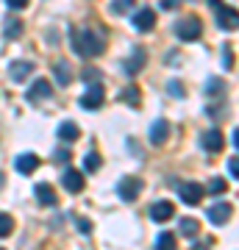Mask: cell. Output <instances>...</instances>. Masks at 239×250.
<instances>
[{"label": "cell", "instance_id": "2", "mask_svg": "<svg viewBox=\"0 0 239 250\" xmlns=\"http://www.w3.org/2000/svg\"><path fill=\"white\" fill-rule=\"evenodd\" d=\"M209 6L214 9V20L222 31H237L239 28V11L234 6H225L222 0H209Z\"/></svg>", "mask_w": 239, "mask_h": 250}, {"label": "cell", "instance_id": "9", "mask_svg": "<svg viewBox=\"0 0 239 250\" xmlns=\"http://www.w3.org/2000/svg\"><path fill=\"white\" fill-rule=\"evenodd\" d=\"M62 187L67 189V192H72V195H78L81 189L87 187V181H84V175H81L78 170H64V175H62Z\"/></svg>", "mask_w": 239, "mask_h": 250}, {"label": "cell", "instance_id": "29", "mask_svg": "<svg viewBox=\"0 0 239 250\" xmlns=\"http://www.w3.org/2000/svg\"><path fill=\"white\" fill-rule=\"evenodd\" d=\"M133 6V0H111V11L114 14H123V11H128Z\"/></svg>", "mask_w": 239, "mask_h": 250}, {"label": "cell", "instance_id": "28", "mask_svg": "<svg viewBox=\"0 0 239 250\" xmlns=\"http://www.w3.org/2000/svg\"><path fill=\"white\" fill-rule=\"evenodd\" d=\"M206 92H209V95H222V92H225V81L212 78L209 81V86H206Z\"/></svg>", "mask_w": 239, "mask_h": 250}, {"label": "cell", "instance_id": "7", "mask_svg": "<svg viewBox=\"0 0 239 250\" xmlns=\"http://www.w3.org/2000/svg\"><path fill=\"white\" fill-rule=\"evenodd\" d=\"M50 95H53V86H50V81L36 78L34 83H31V89L25 92V100H28V103H36V100H44V98H50Z\"/></svg>", "mask_w": 239, "mask_h": 250}, {"label": "cell", "instance_id": "37", "mask_svg": "<svg viewBox=\"0 0 239 250\" xmlns=\"http://www.w3.org/2000/svg\"><path fill=\"white\" fill-rule=\"evenodd\" d=\"M234 147H237V150H239V128H237V131H234Z\"/></svg>", "mask_w": 239, "mask_h": 250}, {"label": "cell", "instance_id": "32", "mask_svg": "<svg viewBox=\"0 0 239 250\" xmlns=\"http://www.w3.org/2000/svg\"><path fill=\"white\" fill-rule=\"evenodd\" d=\"M167 92H173L175 98H184V89H181V81H170V83H167Z\"/></svg>", "mask_w": 239, "mask_h": 250}, {"label": "cell", "instance_id": "12", "mask_svg": "<svg viewBox=\"0 0 239 250\" xmlns=\"http://www.w3.org/2000/svg\"><path fill=\"white\" fill-rule=\"evenodd\" d=\"M153 25H156V11L153 9H139L136 14H133V28L136 31H153Z\"/></svg>", "mask_w": 239, "mask_h": 250}, {"label": "cell", "instance_id": "18", "mask_svg": "<svg viewBox=\"0 0 239 250\" xmlns=\"http://www.w3.org/2000/svg\"><path fill=\"white\" fill-rule=\"evenodd\" d=\"M34 195H36V200H39L42 206H56V192H53L50 184H36Z\"/></svg>", "mask_w": 239, "mask_h": 250}, {"label": "cell", "instance_id": "23", "mask_svg": "<svg viewBox=\"0 0 239 250\" xmlns=\"http://www.w3.org/2000/svg\"><path fill=\"white\" fill-rule=\"evenodd\" d=\"M209 195H225V189H228V184H225V181L222 178H217V175H214L212 181H209Z\"/></svg>", "mask_w": 239, "mask_h": 250}, {"label": "cell", "instance_id": "34", "mask_svg": "<svg viewBox=\"0 0 239 250\" xmlns=\"http://www.w3.org/2000/svg\"><path fill=\"white\" fill-rule=\"evenodd\" d=\"M56 161H62V164H67V161H70V150H67V147H62V150H56Z\"/></svg>", "mask_w": 239, "mask_h": 250}, {"label": "cell", "instance_id": "14", "mask_svg": "<svg viewBox=\"0 0 239 250\" xmlns=\"http://www.w3.org/2000/svg\"><path fill=\"white\" fill-rule=\"evenodd\" d=\"M14 167H17L20 175H28V172H34L39 167V156L36 153H20L17 161H14Z\"/></svg>", "mask_w": 239, "mask_h": 250}, {"label": "cell", "instance_id": "25", "mask_svg": "<svg viewBox=\"0 0 239 250\" xmlns=\"http://www.w3.org/2000/svg\"><path fill=\"white\" fill-rule=\"evenodd\" d=\"M81 78L89 81V83H103V72L95 70V67H87V70L81 72Z\"/></svg>", "mask_w": 239, "mask_h": 250}, {"label": "cell", "instance_id": "11", "mask_svg": "<svg viewBox=\"0 0 239 250\" xmlns=\"http://www.w3.org/2000/svg\"><path fill=\"white\" fill-rule=\"evenodd\" d=\"M173 214H175V206L170 203V200H159V203L151 206V220L153 223H167Z\"/></svg>", "mask_w": 239, "mask_h": 250}, {"label": "cell", "instance_id": "35", "mask_svg": "<svg viewBox=\"0 0 239 250\" xmlns=\"http://www.w3.org/2000/svg\"><path fill=\"white\" fill-rule=\"evenodd\" d=\"M228 170H231V175H234V178H239V159H237V156L228 161Z\"/></svg>", "mask_w": 239, "mask_h": 250}, {"label": "cell", "instance_id": "39", "mask_svg": "<svg viewBox=\"0 0 239 250\" xmlns=\"http://www.w3.org/2000/svg\"><path fill=\"white\" fill-rule=\"evenodd\" d=\"M0 250H3V248H0Z\"/></svg>", "mask_w": 239, "mask_h": 250}, {"label": "cell", "instance_id": "15", "mask_svg": "<svg viewBox=\"0 0 239 250\" xmlns=\"http://www.w3.org/2000/svg\"><path fill=\"white\" fill-rule=\"evenodd\" d=\"M170 136V123L167 120H156V123L151 125V142L153 145H164Z\"/></svg>", "mask_w": 239, "mask_h": 250}, {"label": "cell", "instance_id": "21", "mask_svg": "<svg viewBox=\"0 0 239 250\" xmlns=\"http://www.w3.org/2000/svg\"><path fill=\"white\" fill-rule=\"evenodd\" d=\"M178 231L184 233V236H197V220H192V217H184L181 223H178Z\"/></svg>", "mask_w": 239, "mask_h": 250}, {"label": "cell", "instance_id": "30", "mask_svg": "<svg viewBox=\"0 0 239 250\" xmlns=\"http://www.w3.org/2000/svg\"><path fill=\"white\" fill-rule=\"evenodd\" d=\"M75 228H78L84 236H89V233H92V223H89L87 217H78V220H75Z\"/></svg>", "mask_w": 239, "mask_h": 250}, {"label": "cell", "instance_id": "6", "mask_svg": "<svg viewBox=\"0 0 239 250\" xmlns=\"http://www.w3.org/2000/svg\"><path fill=\"white\" fill-rule=\"evenodd\" d=\"M203 192L206 189L200 187V184H195V181H189V184H181V187H178V197H181L186 206H197L200 200H203Z\"/></svg>", "mask_w": 239, "mask_h": 250}, {"label": "cell", "instance_id": "38", "mask_svg": "<svg viewBox=\"0 0 239 250\" xmlns=\"http://www.w3.org/2000/svg\"><path fill=\"white\" fill-rule=\"evenodd\" d=\"M6 187V175H3V172H0V189Z\"/></svg>", "mask_w": 239, "mask_h": 250}, {"label": "cell", "instance_id": "4", "mask_svg": "<svg viewBox=\"0 0 239 250\" xmlns=\"http://www.w3.org/2000/svg\"><path fill=\"white\" fill-rule=\"evenodd\" d=\"M103 98H106V89H103V83H89V89L81 95V108H87V111H95V108L103 106Z\"/></svg>", "mask_w": 239, "mask_h": 250}, {"label": "cell", "instance_id": "3", "mask_svg": "<svg viewBox=\"0 0 239 250\" xmlns=\"http://www.w3.org/2000/svg\"><path fill=\"white\" fill-rule=\"evenodd\" d=\"M200 34H203V25L197 17H184L175 22V36L181 42H195V39H200Z\"/></svg>", "mask_w": 239, "mask_h": 250}, {"label": "cell", "instance_id": "33", "mask_svg": "<svg viewBox=\"0 0 239 250\" xmlns=\"http://www.w3.org/2000/svg\"><path fill=\"white\" fill-rule=\"evenodd\" d=\"M28 3H31V0H6V6H9V9H25Z\"/></svg>", "mask_w": 239, "mask_h": 250}, {"label": "cell", "instance_id": "5", "mask_svg": "<svg viewBox=\"0 0 239 250\" xmlns=\"http://www.w3.org/2000/svg\"><path fill=\"white\" fill-rule=\"evenodd\" d=\"M117 192H120V197H123L125 203H133V200L139 197V192H142V178H136V175H125V178L117 184Z\"/></svg>", "mask_w": 239, "mask_h": 250}, {"label": "cell", "instance_id": "17", "mask_svg": "<svg viewBox=\"0 0 239 250\" xmlns=\"http://www.w3.org/2000/svg\"><path fill=\"white\" fill-rule=\"evenodd\" d=\"M31 72H34V64L31 62H14L9 67V78L11 81H25Z\"/></svg>", "mask_w": 239, "mask_h": 250}, {"label": "cell", "instance_id": "27", "mask_svg": "<svg viewBox=\"0 0 239 250\" xmlns=\"http://www.w3.org/2000/svg\"><path fill=\"white\" fill-rule=\"evenodd\" d=\"M98 167H100V156H98V153H89L87 159H84V170H87V172H95Z\"/></svg>", "mask_w": 239, "mask_h": 250}, {"label": "cell", "instance_id": "19", "mask_svg": "<svg viewBox=\"0 0 239 250\" xmlns=\"http://www.w3.org/2000/svg\"><path fill=\"white\" fill-rule=\"evenodd\" d=\"M78 136H81V131H78V125L72 123V120H67V123L59 125V139H64V142H75Z\"/></svg>", "mask_w": 239, "mask_h": 250}, {"label": "cell", "instance_id": "22", "mask_svg": "<svg viewBox=\"0 0 239 250\" xmlns=\"http://www.w3.org/2000/svg\"><path fill=\"white\" fill-rule=\"evenodd\" d=\"M156 250H175V236L173 233H159V239H156Z\"/></svg>", "mask_w": 239, "mask_h": 250}, {"label": "cell", "instance_id": "8", "mask_svg": "<svg viewBox=\"0 0 239 250\" xmlns=\"http://www.w3.org/2000/svg\"><path fill=\"white\" fill-rule=\"evenodd\" d=\"M145 64H148V53L142 47H133V56L123 62V70H125V75H139Z\"/></svg>", "mask_w": 239, "mask_h": 250}, {"label": "cell", "instance_id": "36", "mask_svg": "<svg viewBox=\"0 0 239 250\" xmlns=\"http://www.w3.org/2000/svg\"><path fill=\"white\" fill-rule=\"evenodd\" d=\"M161 9H167V11L178 9V0H161Z\"/></svg>", "mask_w": 239, "mask_h": 250}, {"label": "cell", "instance_id": "13", "mask_svg": "<svg viewBox=\"0 0 239 250\" xmlns=\"http://www.w3.org/2000/svg\"><path fill=\"white\" fill-rule=\"evenodd\" d=\"M200 145H203L206 153H220V150H222V134L217 131V128H212V131H203V136H200Z\"/></svg>", "mask_w": 239, "mask_h": 250}, {"label": "cell", "instance_id": "16", "mask_svg": "<svg viewBox=\"0 0 239 250\" xmlns=\"http://www.w3.org/2000/svg\"><path fill=\"white\" fill-rule=\"evenodd\" d=\"M53 78L59 81V86H67V83L72 81V67H70V62L59 59V62L53 64Z\"/></svg>", "mask_w": 239, "mask_h": 250}, {"label": "cell", "instance_id": "31", "mask_svg": "<svg viewBox=\"0 0 239 250\" xmlns=\"http://www.w3.org/2000/svg\"><path fill=\"white\" fill-rule=\"evenodd\" d=\"M222 67H225V70H231V67H234V56H231V47L228 45L222 47Z\"/></svg>", "mask_w": 239, "mask_h": 250}, {"label": "cell", "instance_id": "10", "mask_svg": "<svg viewBox=\"0 0 239 250\" xmlns=\"http://www.w3.org/2000/svg\"><path fill=\"white\" fill-rule=\"evenodd\" d=\"M231 203H225V200H220V203H214L212 208H209V223L212 225H225L231 220Z\"/></svg>", "mask_w": 239, "mask_h": 250}, {"label": "cell", "instance_id": "26", "mask_svg": "<svg viewBox=\"0 0 239 250\" xmlns=\"http://www.w3.org/2000/svg\"><path fill=\"white\" fill-rule=\"evenodd\" d=\"M120 98L128 103V106H139V89L136 86H128V89H123V95Z\"/></svg>", "mask_w": 239, "mask_h": 250}, {"label": "cell", "instance_id": "24", "mask_svg": "<svg viewBox=\"0 0 239 250\" xmlns=\"http://www.w3.org/2000/svg\"><path fill=\"white\" fill-rule=\"evenodd\" d=\"M11 231H14V217L11 214H0V239L9 236Z\"/></svg>", "mask_w": 239, "mask_h": 250}, {"label": "cell", "instance_id": "1", "mask_svg": "<svg viewBox=\"0 0 239 250\" xmlns=\"http://www.w3.org/2000/svg\"><path fill=\"white\" fill-rule=\"evenodd\" d=\"M70 39H72V50L84 59H95L106 50V34L103 31H75L70 28Z\"/></svg>", "mask_w": 239, "mask_h": 250}, {"label": "cell", "instance_id": "20", "mask_svg": "<svg viewBox=\"0 0 239 250\" xmlns=\"http://www.w3.org/2000/svg\"><path fill=\"white\" fill-rule=\"evenodd\" d=\"M22 36V20H6V25H3V39L11 42V39H17Z\"/></svg>", "mask_w": 239, "mask_h": 250}]
</instances>
